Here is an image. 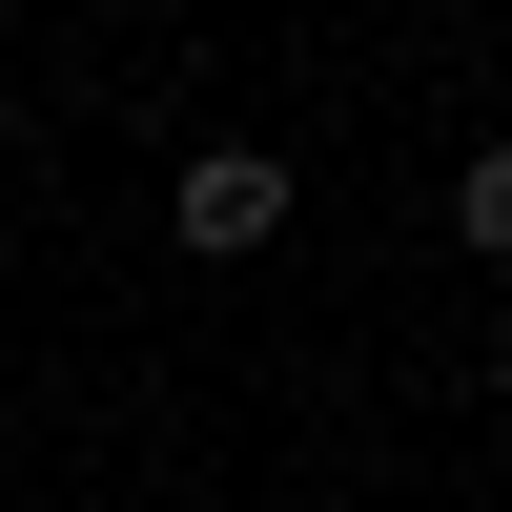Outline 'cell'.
Returning <instances> with one entry per match:
<instances>
[{
    "label": "cell",
    "mask_w": 512,
    "mask_h": 512,
    "mask_svg": "<svg viewBox=\"0 0 512 512\" xmlns=\"http://www.w3.org/2000/svg\"><path fill=\"white\" fill-rule=\"evenodd\" d=\"M287 205H308V185H287V144H205L185 185H164V226H185L205 267H246V246H287Z\"/></svg>",
    "instance_id": "obj_1"
},
{
    "label": "cell",
    "mask_w": 512,
    "mask_h": 512,
    "mask_svg": "<svg viewBox=\"0 0 512 512\" xmlns=\"http://www.w3.org/2000/svg\"><path fill=\"white\" fill-rule=\"evenodd\" d=\"M451 226H472L492 267H512V144H472V164H451Z\"/></svg>",
    "instance_id": "obj_2"
}]
</instances>
